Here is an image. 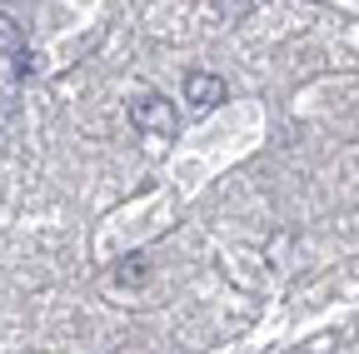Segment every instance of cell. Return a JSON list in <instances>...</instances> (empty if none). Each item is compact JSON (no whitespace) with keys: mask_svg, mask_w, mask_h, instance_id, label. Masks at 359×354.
I'll return each mask as SVG.
<instances>
[{"mask_svg":"<svg viewBox=\"0 0 359 354\" xmlns=\"http://www.w3.org/2000/svg\"><path fill=\"white\" fill-rule=\"evenodd\" d=\"M130 125L135 130H145V135H175L180 130V115H175V105L165 100V95H155V90H145V95H135L130 100Z\"/></svg>","mask_w":359,"mask_h":354,"instance_id":"cell-1","label":"cell"},{"mask_svg":"<svg viewBox=\"0 0 359 354\" xmlns=\"http://www.w3.org/2000/svg\"><path fill=\"white\" fill-rule=\"evenodd\" d=\"M185 100H190L195 110H215V105H224V80L210 75V70H190V75H185Z\"/></svg>","mask_w":359,"mask_h":354,"instance_id":"cell-2","label":"cell"},{"mask_svg":"<svg viewBox=\"0 0 359 354\" xmlns=\"http://www.w3.org/2000/svg\"><path fill=\"white\" fill-rule=\"evenodd\" d=\"M150 280V259L145 254H125L120 264H115V285H125V290H140Z\"/></svg>","mask_w":359,"mask_h":354,"instance_id":"cell-3","label":"cell"},{"mask_svg":"<svg viewBox=\"0 0 359 354\" xmlns=\"http://www.w3.org/2000/svg\"><path fill=\"white\" fill-rule=\"evenodd\" d=\"M20 50V25L11 15H0V55H15Z\"/></svg>","mask_w":359,"mask_h":354,"instance_id":"cell-4","label":"cell"},{"mask_svg":"<svg viewBox=\"0 0 359 354\" xmlns=\"http://www.w3.org/2000/svg\"><path fill=\"white\" fill-rule=\"evenodd\" d=\"M215 6H219L224 20H245L250 15V0H215Z\"/></svg>","mask_w":359,"mask_h":354,"instance_id":"cell-5","label":"cell"},{"mask_svg":"<svg viewBox=\"0 0 359 354\" xmlns=\"http://www.w3.org/2000/svg\"><path fill=\"white\" fill-rule=\"evenodd\" d=\"M35 65H40L35 55H20V50H15V80H30V75H35Z\"/></svg>","mask_w":359,"mask_h":354,"instance_id":"cell-6","label":"cell"},{"mask_svg":"<svg viewBox=\"0 0 359 354\" xmlns=\"http://www.w3.org/2000/svg\"><path fill=\"white\" fill-rule=\"evenodd\" d=\"M11 125V105H0V130H6Z\"/></svg>","mask_w":359,"mask_h":354,"instance_id":"cell-7","label":"cell"}]
</instances>
